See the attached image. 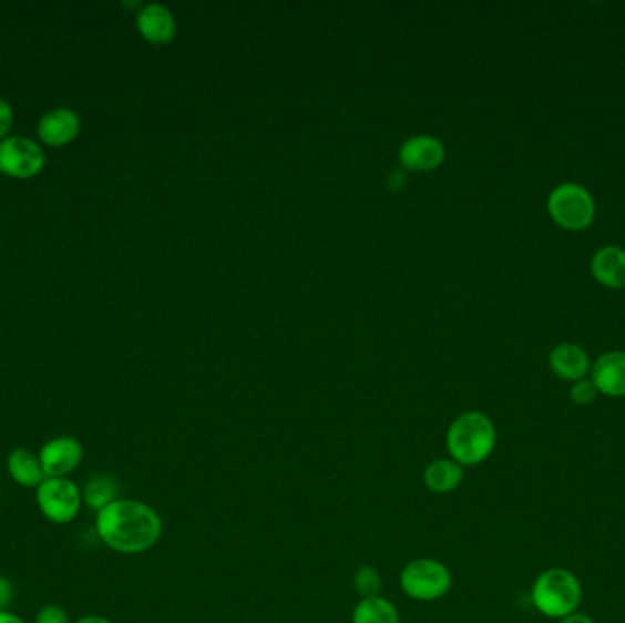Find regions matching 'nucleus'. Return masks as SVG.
<instances>
[{"mask_svg":"<svg viewBox=\"0 0 625 623\" xmlns=\"http://www.w3.org/2000/svg\"><path fill=\"white\" fill-rule=\"evenodd\" d=\"M44 152L35 141L13 135L0 141V172L17 180H28L44 168Z\"/></svg>","mask_w":625,"mask_h":623,"instance_id":"0eeeda50","label":"nucleus"},{"mask_svg":"<svg viewBox=\"0 0 625 623\" xmlns=\"http://www.w3.org/2000/svg\"><path fill=\"white\" fill-rule=\"evenodd\" d=\"M13 126V109H11L10 103L0 99V140L8 135Z\"/></svg>","mask_w":625,"mask_h":623,"instance_id":"4be33fe9","label":"nucleus"},{"mask_svg":"<svg viewBox=\"0 0 625 623\" xmlns=\"http://www.w3.org/2000/svg\"><path fill=\"white\" fill-rule=\"evenodd\" d=\"M452 572L436 558H417L402 566L401 589L416 602H438L452 589Z\"/></svg>","mask_w":625,"mask_h":623,"instance_id":"20e7f679","label":"nucleus"},{"mask_svg":"<svg viewBox=\"0 0 625 623\" xmlns=\"http://www.w3.org/2000/svg\"><path fill=\"white\" fill-rule=\"evenodd\" d=\"M79 129H81V121L73 110L58 109L48 112L39 121L37 132L42 143L50 146H64L78 137Z\"/></svg>","mask_w":625,"mask_h":623,"instance_id":"f8f14e48","label":"nucleus"},{"mask_svg":"<svg viewBox=\"0 0 625 623\" xmlns=\"http://www.w3.org/2000/svg\"><path fill=\"white\" fill-rule=\"evenodd\" d=\"M37 509L53 525H70L83 509V493L72 478H47L35 489Z\"/></svg>","mask_w":625,"mask_h":623,"instance_id":"423d86ee","label":"nucleus"},{"mask_svg":"<svg viewBox=\"0 0 625 623\" xmlns=\"http://www.w3.org/2000/svg\"><path fill=\"white\" fill-rule=\"evenodd\" d=\"M35 623H73L66 609L58 603H48L39 609L35 614Z\"/></svg>","mask_w":625,"mask_h":623,"instance_id":"412c9836","label":"nucleus"},{"mask_svg":"<svg viewBox=\"0 0 625 623\" xmlns=\"http://www.w3.org/2000/svg\"><path fill=\"white\" fill-rule=\"evenodd\" d=\"M37 456L47 478H70L83 462L84 448L75 437L59 436L44 442Z\"/></svg>","mask_w":625,"mask_h":623,"instance_id":"6e6552de","label":"nucleus"},{"mask_svg":"<svg viewBox=\"0 0 625 623\" xmlns=\"http://www.w3.org/2000/svg\"><path fill=\"white\" fill-rule=\"evenodd\" d=\"M444 146L432 135H416L401 146V160L410 168H432L443 162Z\"/></svg>","mask_w":625,"mask_h":623,"instance_id":"2eb2a0df","label":"nucleus"},{"mask_svg":"<svg viewBox=\"0 0 625 623\" xmlns=\"http://www.w3.org/2000/svg\"><path fill=\"white\" fill-rule=\"evenodd\" d=\"M6 472L10 476L11 481L22 489L35 490L47 479L39 456L27 448H16L8 453Z\"/></svg>","mask_w":625,"mask_h":623,"instance_id":"4468645a","label":"nucleus"},{"mask_svg":"<svg viewBox=\"0 0 625 623\" xmlns=\"http://www.w3.org/2000/svg\"><path fill=\"white\" fill-rule=\"evenodd\" d=\"M13 583L8 580V578L0 574V613L2 611H10L11 602H13Z\"/></svg>","mask_w":625,"mask_h":623,"instance_id":"5701e85b","label":"nucleus"},{"mask_svg":"<svg viewBox=\"0 0 625 623\" xmlns=\"http://www.w3.org/2000/svg\"><path fill=\"white\" fill-rule=\"evenodd\" d=\"M351 623H401V614L385 596L360 598L351 613Z\"/></svg>","mask_w":625,"mask_h":623,"instance_id":"f3484780","label":"nucleus"},{"mask_svg":"<svg viewBox=\"0 0 625 623\" xmlns=\"http://www.w3.org/2000/svg\"><path fill=\"white\" fill-rule=\"evenodd\" d=\"M568 397H571L574 405L587 406L591 405L596 397H598V390H596V386H594L593 380L585 377V379L576 380V382L571 385Z\"/></svg>","mask_w":625,"mask_h":623,"instance_id":"aec40b11","label":"nucleus"},{"mask_svg":"<svg viewBox=\"0 0 625 623\" xmlns=\"http://www.w3.org/2000/svg\"><path fill=\"white\" fill-rule=\"evenodd\" d=\"M591 380L598 394L613 399L625 397V351H607L591 366Z\"/></svg>","mask_w":625,"mask_h":623,"instance_id":"1a4fd4ad","label":"nucleus"},{"mask_svg":"<svg viewBox=\"0 0 625 623\" xmlns=\"http://www.w3.org/2000/svg\"><path fill=\"white\" fill-rule=\"evenodd\" d=\"M498 431L490 417L481 411H464L447 431L449 458L463 468L480 467L494 453Z\"/></svg>","mask_w":625,"mask_h":623,"instance_id":"f03ea898","label":"nucleus"},{"mask_svg":"<svg viewBox=\"0 0 625 623\" xmlns=\"http://www.w3.org/2000/svg\"><path fill=\"white\" fill-rule=\"evenodd\" d=\"M464 468L450 458L433 459L422 472V484L428 492L444 496L458 490L463 483Z\"/></svg>","mask_w":625,"mask_h":623,"instance_id":"ddd939ff","label":"nucleus"},{"mask_svg":"<svg viewBox=\"0 0 625 623\" xmlns=\"http://www.w3.org/2000/svg\"><path fill=\"white\" fill-rule=\"evenodd\" d=\"M354 589L360 598L381 596L382 576L373 565H362L354 576Z\"/></svg>","mask_w":625,"mask_h":623,"instance_id":"6ab92c4d","label":"nucleus"},{"mask_svg":"<svg viewBox=\"0 0 625 623\" xmlns=\"http://www.w3.org/2000/svg\"><path fill=\"white\" fill-rule=\"evenodd\" d=\"M137 28L152 42H167L176 32L173 13L162 4H146L137 16Z\"/></svg>","mask_w":625,"mask_h":623,"instance_id":"dca6fc26","label":"nucleus"},{"mask_svg":"<svg viewBox=\"0 0 625 623\" xmlns=\"http://www.w3.org/2000/svg\"><path fill=\"white\" fill-rule=\"evenodd\" d=\"M591 366L590 355L578 344H560L549 355L551 371L567 382L585 379L591 374Z\"/></svg>","mask_w":625,"mask_h":623,"instance_id":"9d476101","label":"nucleus"},{"mask_svg":"<svg viewBox=\"0 0 625 623\" xmlns=\"http://www.w3.org/2000/svg\"><path fill=\"white\" fill-rule=\"evenodd\" d=\"M549 216L562 229H590L596 216L593 194L580 183H562L551 191L547 197Z\"/></svg>","mask_w":625,"mask_h":623,"instance_id":"39448f33","label":"nucleus"},{"mask_svg":"<svg viewBox=\"0 0 625 623\" xmlns=\"http://www.w3.org/2000/svg\"><path fill=\"white\" fill-rule=\"evenodd\" d=\"M117 492H120V487L115 483V479L110 476H101V473L92 476L81 489L84 507H89L95 514L114 503L115 499H120Z\"/></svg>","mask_w":625,"mask_h":623,"instance_id":"a211bd4d","label":"nucleus"},{"mask_svg":"<svg viewBox=\"0 0 625 623\" xmlns=\"http://www.w3.org/2000/svg\"><path fill=\"white\" fill-rule=\"evenodd\" d=\"M531 600L537 613L545 619L560 622L571 614L578 613L584 600V588L573 571L563 566H553L534 580Z\"/></svg>","mask_w":625,"mask_h":623,"instance_id":"7ed1b4c3","label":"nucleus"},{"mask_svg":"<svg viewBox=\"0 0 625 623\" xmlns=\"http://www.w3.org/2000/svg\"><path fill=\"white\" fill-rule=\"evenodd\" d=\"M557 623H594V620L591 619L590 614L580 613L578 611V613L571 614V616L560 620Z\"/></svg>","mask_w":625,"mask_h":623,"instance_id":"b1692460","label":"nucleus"},{"mask_svg":"<svg viewBox=\"0 0 625 623\" xmlns=\"http://www.w3.org/2000/svg\"><path fill=\"white\" fill-rule=\"evenodd\" d=\"M591 275L594 280L609 289L625 287V249L618 245H605L596 251L591 261Z\"/></svg>","mask_w":625,"mask_h":623,"instance_id":"9b49d317","label":"nucleus"},{"mask_svg":"<svg viewBox=\"0 0 625 623\" xmlns=\"http://www.w3.org/2000/svg\"><path fill=\"white\" fill-rule=\"evenodd\" d=\"M95 534L110 551L137 556L156 547L163 520L145 501L120 498L95 514Z\"/></svg>","mask_w":625,"mask_h":623,"instance_id":"f257e3e1","label":"nucleus"},{"mask_svg":"<svg viewBox=\"0 0 625 623\" xmlns=\"http://www.w3.org/2000/svg\"><path fill=\"white\" fill-rule=\"evenodd\" d=\"M0 623H27L19 616V614L11 613V611H2L0 613Z\"/></svg>","mask_w":625,"mask_h":623,"instance_id":"a878e982","label":"nucleus"},{"mask_svg":"<svg viewBox=\"0 0 625 623\" xmlns=\"http://www.w3.org/2000/svg\"><path fill=\"white\" fill-rule=\"evenodd\" d=\"M73 623H114L112 620L106 619V616H100V614H89V616H83V619L75 620Z\"/></svg>","mask_w":625,"mask_h":623,"instance_id":"393cba45","label":"nucleus"}]
</instances>
